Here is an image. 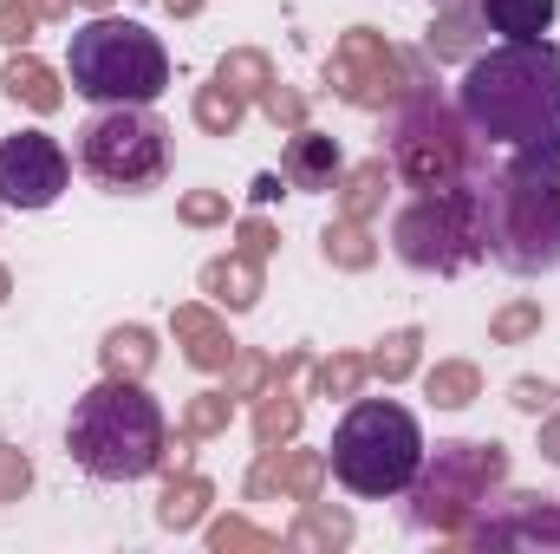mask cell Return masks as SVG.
<instances>
[{
	"label": "cell",
	"mask_w": 560,
	"mask_h": 554,
	"mask_svg": "<svg viewBox=\"0 0 560 554\" xmlns=\"http://www.w3.org/2000/svg\"><path fill=\"white\" fill-rule=\"evenodd\" d=\"M411 346H418V339H411V333H398V339H392V346H385V353H378V359H372V366H378V372H385V379H398V372H405V366H411Z\"/></svg>",
	"instance_id": "22"
},
{
	"label": "cell",
	"mask_w": 560,
	"mask_h": 554,
	"mask_svg": "<svg viewBox=\"0 0 560 554\" xmlns=\"http://www.w3.org/2000/svg\"><path fill=\"white\" fill-rule=\"evenodd\" d=\"M66 176H72V163L46 131H20L0 143V203L7 209H52Z\"/></svg>",
	"instance_id": "9"
},
{
	"label": "cell",
	"mask_w": 560,
	"mask_h": 554,
	"mask_svg": "<svg viewBox=\"0 0 560 554\" xmlns=\"http://www.w3.org/2000/svg\"><path fill=\"white\" fill-rule=\"evenodd\" d=\"M66 450L98 483H138V476H150L163 463V412H156V399L143 392L138 379L118 372V379L92 385L72 405Z\"/></svg>",
	"instance_id": "3"
},
{
	"label": "cell",
	"mask_w": 560,
	"mask_h": 554,
	"mask_svg": "<svg viewBox=\"0 0 560 554\" xmlns=\"http://www.w3.org/2000/svg\"><path fill=\"white\" fill-rule=\"evenodd\" d=\"M469 39H476V33H469V20H463V13H450V20L430 33V53H436V59H463V53H469Z\"/></svg>",
	"instance_id": "19"
},
{
	"label": "cell",
	"mask_w": 560,
	"mask_h": 554,
	"mask_svg": "<svg viewBox=\"0 0 560 554\" xmlns=\"http://www.w3.org/2000/svg\"><path fill=\"white\" fill-rule=\"evenodd\" d=\"M332 170H339V150H332V138L300 131V138L287 143V183H293V189H326V183H332Z\"/></svg>",
	"instance_id": "13"
},
{
	"label": "cell",
	"mask_w": 560,
	"mask_h": 554,
	"mask_svg": "<svg viewBox=\"0 0 560 554\" xmlns=\"http://www.w3.org/2000/svg\"><path fill=\"white\" fill-rule=\"evenodd\" d=\"M332 79H339V92H346L352 105H385V99H392V79H398V59H392L372 33H352L346 53L332 59Z\"/></svg>",
	"instance_id": "11"
},
{
	"label": "cell",
	"mask_w": 560,
	"mask_h": 554,
	"mask_svg": "<svg viewBox=\"0 0 560 554\" xmlns=\"http://www.w3.org/2000/svg\"><path fill=\"white\" fill-rule=\"evenodd\" d=\"M548 457L560 463V424H548Z\"/></svg>",
	"instance_id": "31"
},
{
	"label": "cell",
	"mask_w": 560,
	"mask_h": 554,
	"mask_svg": "<svg viewBox=\"0 0 560 554\" xmlns=\"http://www.w3.org/2000/svg\"><path fill=\"white\" fill-rule=\"evenodd\" d=\"M392 242L423 275H463L482 255V176L423 189L418 203L392 222Z\"/></svg>",
	"instance_id": "6"
},
{
	"label": "cell",
	"mask_w": 560,
	"mask_h": 554,
	"mask_svg": "<svg viewBox=\"0 0 560 554\" xmlns=\"http://www.w3.org/2000/svg\"><path fill=\"white\" fill-rule=\"evenodd\" d=\"M209 216H222V203L215 196H189V222H209Z\"/></svg>",
	"instance_id": "29"
},
{
	"label": "cell",
	"mask_w": 560,
	"mask_h": 554,
	"mask_svg": "<svg viewBox=\"0 0 560 554\" xmlns=\"http://www.w3.org/2000/svg\"><path fill=\"white\" fill-rule=\"evenodd\" d=\"M33 13H66V0H33Z\"/></svg>",
	"instance_id": "30"
},
{
	"label": "cell",
	"mask_w": 560,
	"mask_h": 554,
	"mask_svg": "<svg viewBox=\"0 0 560 554\" xmlns=\"http://www.w3.org/2000/svg\"><path fill=\"white\" fill-rule=\"evenodd\" d=\"M456 112L476 138L560 157V46L502 39L495 53L469 59L456 85Z\"/></svg>",
	"instance_id": "1"
},
{
	"label": "cell",
	"mask_w": 560,
	"mask_h": 554,
	"mask_svg": "<svg viewBox=\"0 0 560 554\" xmlns=\"http://www.w3.org/2000/svg\"><path fill=\"white\" fill-rule=\"evenodd\" d=\"M222 417H229V399H209V405H196V417H189V424H196V430H215Z\"/></svg>",
	"instance_id": "28"
},
{
	"label": "cell",
	"mask_w": 560,
	"mask_h": 554,
	"mask_svg": "<svg viewBox=\"0 0 560 554\" xmlns=\"http://www.w3.org/2000/svg\"><path fill=\"white\" fill-rule=\"evenodd\" d=\"M66 79H72V92L92 99V105H150V99H163V85H170V53H163V39H156L150 26L98 13V20L72 26Z\"/></svg>",
	"instance_id": "5"
},
{
	"label": "cell",
	"mask_w": 560,
	"mask_h": 554,
	"mask_svg": "<svg viewBox=\"0 0 560 554\" xmlns=\"http://www.w3.org/2000/svg\"><path fill=\"white\" fill-rule=\"evenodd\" d=\"M7 92L26 99L33 112H52V105H59V85H52V72H46L39 59H13V66H7Z\"/></svg>",
	"instance_id": "15"
},
{
	"label": "cell",
	"mask_w": 560,
	"mask_h": 554,
	"mask_svg": "<svg viewBox=\"0 0 560 554\" xmlns=\"http://www.w3.org/2000/svg\"><path fill=\"white\" fill-rule=\"evenodd\" d=\"M0 39L26 46V39H33V7H13V0H0Z\"/></svg>",
	"instance_id": "21"
},
{
	"label": "cell",
	"mask_w": 560,
	"mask_h": 554,
	"mask_svg": "<svg viewBox=\"0 0 560 554\" xmlns=\"http://www.w3.org/2000/svg\"><path fill=\"white\" fill-rule=\"evenodd\" d=\"M535 326H541V313H535V307H515V313H502V320H495V333H502V339H522V333H535Z\"/></svg>",
	"instance_id": "23"
},
{
	"label": "cell",
	"mask_w": 560,
	"mask_h": 554,
	"mask_svg": "<svg viewBox=\"0 0 560 554\" xmlns=\"http://www.w3.org/2000/svg\"><path fill=\"white\" fill-rule=\"evenodd\" d=\"M170 7H176V13H196V7H202V0H170Z\"/></svg>",
	"instance_id": "32"
},
{
	"label": "cell",
	"mask_w": 560,
	"mask_h": 554,
	"mask_svg": "<svg viewBox=\"0 0 560 554\" xmlns=\"http://www.w3.org/2000/svg\"><path fill=\"white\" fill-rule=\"evenodd\" d=\"M0 293H7V275H0Z\"/></svg>",
	"instance_id": "34"
},
{
	"label": "cell",
	"mask_w": 560,
	"mask_h": 554,
	"mask_svg": "<svg viewBox=\"0 0 560 554\" xmlns=\"http://www.w3.org/2000/svg\"><path fill=\"white\" fill-rule=\"evenodd\" d=\"M482 255H495L509 275L560 268V157L522 150L482 183Z\"/></svg>",
	"instance_id": "2"
},
{
	"label": "cell",
	"mask_w": 560,
	"mask_h": 554,
	"mask_svg": "<svg viewBox=\"0 0 560 554\" xmlns=\"http://www.w3.org/2000/svg\"><path fill=\"white\" fill-rule=\"evenodd\" d=\"M502 476V450L489 443H443L436 450V470L423 476L418 489V522H450V509H463V503H482L489 496V483Z\"/></svg>",
	"instance_id": "10"
},
{
	"label": "cell",
	"mask_w": 560,
	"mask_h": 554,
	"mask_svg": "<svg viewBox=\"0 0 560 554\" xmlns=\"http://www.w3.org/2000/svg\"><path fill=\"white\" fill-rule=\"evenodd\" d=\"M548 399H555V392H548V385H535V379H522V385H515V405H522V412H548Z\"/></svg>",
	"instance_id": "27"
},
{
	"label": "cell",
	"mask_w": 560,
	"mask_h": 554,
	"mask_svg": "<svg viewBox=\"0 0 560 554\" xmlns=\"http://www.w3.org/2000/svg\"><path fill=\"white\" fill-rule=\"evenodd\" d=\"M392 163H398L405 183H418V189H443V183L482 176V170H476V150H469L463 112L436 105L430 92H418V99L392 118Z\"/></svg>",
	"instance_id": "8"
},
{
	"label": "cell",
	"mask_w": 560,
	"mask_h": 554,
	"mask_svg": "<svg viewBox=\"0 0 560 554\" xmlns=\"http://www.w3.org/2000/svg\"><path fill=\"white\" fill-rule=\"evenodd\" d=\"M105 366H112V372H131V379H138L143 366H150V333H138V326L112 333V339H105Z\"/></svg>",
	"instance_id": "16"
},
{
	"label": "cell",
	"mask_w": 560,
	"mask_h": 554,
	"mask_svg": "<svg viewBox=\"0 0 560 554\" xmlns=\"http://www.w3.org/2000/svg\"><path fill=\"white\" fill-rule=\"evenodd\" d=\"M209 287H229V293H222L229 307H248V300H255V275H248L242 262H222V268H209Z\"/></svg>",
	"instance_id": "20"
},
{
	"label": "cell",
	"mask_w": 560,
	"mask_h": 554,
	"mask_svg": "<svg viewBox=\"0 0 560 554\" xmlns=\"http://www.w3.org/2000/svg\"><path fill=\"white\" fill-rule=\"evenodd\" d=\"M436 7H463V0H436Z\"/></svg>",
	"instance_id": "33"
},
{
	"label": "cell",
	"mask_w": 560,
	"mask_h": 554,
	"mask_svg": "<svg viewBox=\"0 0 560 554\" xmlns=\"http://www.w3.org/2000/svg\"><path fill=\"white\" fill-rule=\"evenodd\" d=\"M469 392H476V372L469 366H436L430 372V399L436 405H469Z\"/></svg>",
	"instance_id": "18"
},
{
	"label": "cell",
	"mask_w": 560,
	"mask_h": 554,
	"mask_svg": "<svg viewBox=\"0 0 560 554\" xmlns=\"http://www.w3.org/2000/svg\"><path fill=\"white\" fill-rule=\"evenodd\" d=\"M319 385H326V392H352V385H359V366H352V359H339V366H326V372H319Z\"/></svg>",
	"instance_id": "26"
},
{
	"label": "cell",
	"mask_w": 560,
	"mask_h": 554,
	"mask_svg": "<svg viewBox=\"0 0 560 554\" xmlns=\"http://www.w3.org/2000/svg\"><path fill=\"white\" fill-rule=\"evenodd\" d=\"M326 249H339V262H365V242H359V229H339V235H326Z\"/></svg>",
	"instance_id": "25"
},
{
	"label": "cell",
	"mask_w": 560,
	"mask_h": 554,
	"mask_svg": "<svg viewBox=\"0 0 560 554\" xmlns=\"http://www.w3.org/2000/svg\"><path fill=\"white\" fill-rule=\"evenodd\" d=\"M326 470L365 496V503H385V496H405L423 476V430L418 417L392 399H359L352 412L332 424V443H326Z\"/></svg>",
	"instance_id": "4"
},
{
	"label": "cell",
	"mask_w": 560,
	"mask_h": 554,
	"mask_svg": "<svg viewBox=\"0 0 560 554\" xmlns=\"http://www.w3.org/2000/svg\"><path fill=\"white\" fill-rule=\"evenodd\" d=\"M176 333H183V339H196V346H189V359H196V366H229V353H235V346L222 339V326H215L202 307H183V313H176Z\"/></svg>",
	"instance_id": "14"
},
{
	"label": "cell",
	"mask_w": 560,
	"mask_h": 554,
	"mask_svg": "<svg viewBox=\"0 0 560 554\" xmlns=\"http://www.w3.org/2000/svg\"><path fill=\"white\" fill-rule=\"evenodd\" d=\"M476 13H482V26H495L502 39H541V33L555 26L560 0H482Z\"/></svg>",
	"instance_id": "12"
},
{
	"label": "cell",
	"mask_w": 560,
	"mask_h": 554,
	"mask_svg": "<svg viewBox=\"0 0 560 554\" xmlns=\"http://www.w3.org/2000/svg\"><path fill=\"white\" fill-rule=\"evenodd\" d=\"M196 118H202L209 131H235V118H242V105H235V92H229V79L202 92V105H196Z\"/></svg>",
	"instance_id": "17"
},
{
	"label": "cell",
	"mask_w": 560,
	"mask_h": 554,
	"mask_svg": "<svg viewBox=\"0 0 560 554\" xmlns=\"http://www.w3.org/2000/svg\"><path fill=\"white\" fill-rule=\"evenodd\" d=\"M79 163L92 183L138 196L150 183H163L170 170V125L150 118L143 105H105L85 131H79Z\"/></svg>",
	"instance_id": "7"
},
{
	"label": "cell",
	"mask_w": 560,
	"mask_h": 554,
	"mask_svg": "<svg viewBox=\"0 0 560 554\" xmlns=\"http://www.w3.org/2000/svg\"><path fill=\"white\" fill-rule=\"evenodd\" d=\"M378 176H385V170H365V176H359V189L346 196V209H352V216H365V209H372V196H378Z\"/></svg>",
	"instance_id": "24"
}]
</instances>
